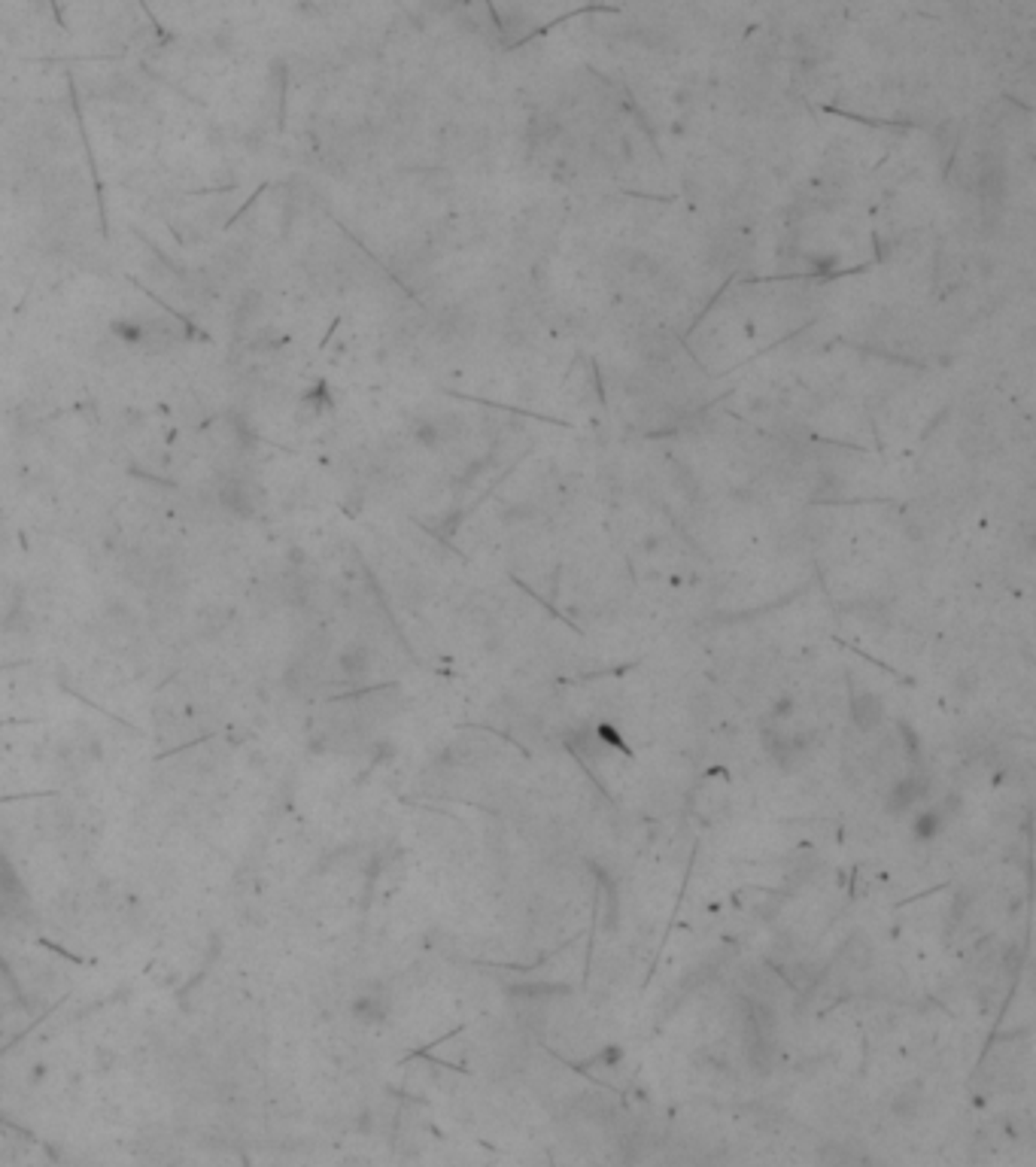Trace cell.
<instances>
[{
    "instance_id": "cell-3",
    "label": "cell",
    "mask_w": 1036,
    "mask_h": 1167,
    "mask_svg": "<svg viewBox=\"0 0 1036 1167\" xmlns=\"http://www.w3.org/2000/svg\"><path fill=\"white\" fill-rule=\"evenodd\" d=\"M921 796H924V779H915V775L900 779L897 785L891 787V794H887V812H894V815L906 812V809H912Z\"/></svg>"
},
{
    "instance_id": "cell-4",
    "label": "cell",
    "mask_w": 1036,
    "mask_h": 1167,
    "mask_svg": "<svg viewBox=\"0 0 1036 1167\" xmlns=\"http://www.w3.org/2000/svg\"><path fill=\"white\" fill-rule=\"evenodd\" d=\"M945 818H948V815H945L942 809H927V812H921L918 818H915V827H912L915 840H921V842L936 840V836L942 833Z\"/></svg>"
},
{
    "instance_id": "cell-6",
    "label": "cell",
    "mask_w": 1036,
    "mask_h": 1167,
    "mask_svg": "<svg viewBox=\"0 0 1036 1167\" xmlns=\"http://www.w3.org/2000/svg\"><path fill=\"white\" fill-rule=\"evenodd\" d=\"M794 709H796V703L790 700V696H784V700H779V703H775V709H772V718H787V715H794Z\"/></svg>"
},
{
    "instance_id": "cell-5",
    "label": "cell",
    "mask_w": 1036,
    "mask_h": 1167,
    "mask_svg": "<svg viewBox=\"0 0 1036 1167\" xmlns=\"http://www.w3.org/2000/svg\"><path fill=\"white\" fill-rule=\"evenodd\" d=\"M593 736H596V739H605L608 745H614V748H620V751H626V742H623V739L618 736V733H614V726H608V724H599V726H596V733H593Z\"/></svg>"
},
{
    "instance_id": "cell-2",
    "label": "cell",
    "mask_w": 1036,
    "mask_h": 1167,
    "mask_svg": "<svg viewBox=\"0 0 1036 1167\" xmlns=\"http://www.w3.org/2000/svg\"><path fill=\"white\" fill-rule=\"evenodd\" d=\"M25 906V891L16 872L0 861V918H12Z\"/></svg>"
},
{
    "instance_id": "cell-1",
    "label": "cell",
    "mask_w": 1036,
    "mask_h": 1167,
    "mask_svg": "<svg viewBox=\"0 0 1036 1167\" xmlns=\"http://www.w3.org/2000/svg\"><path fill=\"white\" fill-rule=\"evenodd\" d=\"M851 721L857 730L872 733L875 726L885 721V705H881L879 696L870 694V690H860V694L851 696Z\"/></svg>"
}]
</instances>
